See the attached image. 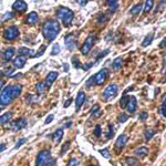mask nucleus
<instances>
[{"instance_id":"obj_1","label":"nucleus","mask_w":166,"mask_h":166,"mask_svg":"<svg viewBox=\"0 0 166 166\" xmlns=\"http://www.w3.org/2000/svg\"><path fill=\"white\" fill-rule=\"evenodd\" d=\"M60 29L61 28H60V24L58 22V20L50 19V20L46 21L42 26V35L48 41H53L59 35Z\"/></svg>"},{"instance_id":"obj_2","label":"nucleus","mask_w":166,"mask_h":166,"mask_svg":"<svg viewBox=\"0 0 166 166\" xmlns=\"http://www.w3.org/2000/svg\"><path fill=\"white\" fill-rule=\"evenodd\" d=\"M57 17H58L60 20H62L64 26L69 27L72 24L74 13H73V11H71L69 8H67V7H60V8L58 9V11H57Z\"/></svg>"},{"instance_id":"obj_3","label":"nucleus","mask_w":166,"mask_h":166,"mask_svg":"<svg viewBox=\"0 0 166 166\" xmlns=\"http://www.w3.org/2000/svg\"><path fill=\"white\" fill-rule=\"evenodd\" d=\"M54 162L49 151H41L35 160V166H53Z\"/></svg>"},{"instance_id":"obj_4","label":"nucleus","mask_w":166,"mask_h":166,"mask_svg":"<svg viewBox=\"0 0 166 166\" xmlns=\"http://www.w3.org/2000/svg\"><path fill=\"white\" fill-rule=\"evenodd\" d=\"M13 96H12V85H7L2 90L1 94H0V104L8 105L12 102Z\"/></svg>"},{"instance_id":"obj_5","label":"nucleus","mask_w":166,"mask_h":166,"mask_svg":"<svg viewBox=\"0 0 166 166\" xmlns=\"http://www.w3.org/2000/svg\"><path fill=\"white\" fill-rule=\"evenodd\" d=\"M108 76H109V71L108 69H102V70L98 72L96 74H94L93 76H91L92 78V81H93V84L95 85H102L106 79H108Z\"/></svg>"},{"instance_id":"obj_6","label":"nucleus","mask_w":166,"mask_h":166,"mask_svg":"<svg viewBox=\"0 0 166 166\" xmlns=\"http://www.w3.org/2000/svg\"><path fill=\"white\" fill-rule=\"evenodd\" d=\"M117 91H119V87L116 84H110L109 87H106V89H104L102 93V99L104 101H109L112 98L117 94Z\"/></svg>"},{"instance_id":"obj_7","label":"nucleus","mask_w":166,"mask_h":166,"mask_svg":"<svg viewBox=\"0 0 166 166\" xmlns=\"http://www.w3.org/2000/svg\"><path fill=\"white\" fill-rule=\"evenodd\" d=\"M18 35H19V29L15 26L8 27V28H6L5 31H3V37H5L6 40H9V41L16 40V39L18 38Z\"/></svg>"},{"instance_id":"obj_8","label":"nucleus","mask_w":166,"mask_h":166,"mask_svg":"<svg viewBox=\"0 0 166 166\" xmlns=\"http://www.w3.org/2000/svg\"><path fill=\"white\" fill-rule=\"evenodd\" d=\"M94 40H95L94 35H90L85 39V41L83 42V44H82V47H81L82 54H87V53L90 52V50L92 49V47H93V44H94Z\"/></svg>"},{"instance_id":"obj_9","label":"nucleus","mask_w":166,"mask_h":166,"mask_svg":"<svg viewBox=\"0 0 166 166\" xmlns=\"http://www.w3.org/2000/svg\"><path fill=\"white\" fill-rule=\"evenodd\" d=\"M27 126V120L26 119H18L16 121L11 123V125H10V128L13 130V131H20L22 128H24Z\"/></svg>"},{"instance_id":"obj_10","label":"nucleus","mask_w":166,"mask_h":166,"mask_svg":"<svg viewBox=\"0 0 166 166\" xmlns=\"http://www.w3.org/2000/svg\"><path fill=\"white\" fill-rule=\"evenodd\" d=\"M12 9H13L15 11L19 12V13H22V12H24L27 9H28V6H27V3L24 2V1L19 0V1H16V2L12 5Z\"/></svg>"},{"instance_id":"obj_11","label":"nucleus","mask_w":166,"mask_h":166,"mask_svg":"<svg viewBox=\"0 0 166 166\" xmlns=\"http://www.w3.org/2000/svg\"><path fill=\"white\" fill-rule=\"evenodd\" d=\"M59 73L57 72V71H51V72L49 73L47 76V78H46V81H44V84H46V87H50L51 85L53 84V82L57 80V78H58Z\"/></svg>"},{"instance_id":"obj_12","label":"nucleus","mask_w":166,"mask_h":166,"mask_svg":"<svg viewBox=\"0 0 166 166\" xmlns=\"http://www.w3.org/2000/svg\"><path fill=\"white\" fill-rule=\"evenodd\" d=\"M65 46L68 50H73L76 46V39L73 35H68L65 37Z\"/></svg>"},{"instance_id":"obj_13","label":"nucleus","mask_w":166,"mask_h":166,"mask_svg":"<svg viewBox=\"0 0 166 166\" xmlns=\"http://www.w3.org/2000/svg\"><path fill=\"white\" fill-rule=\"evenodd\" d=\"M136 105H137V101L135 96H130L128 99V102L126 104V110L130 112V113H134L135 110H136Z\"/></svg>"},{"instance_id":"obj_14","label":"nucleus","mask_w":166,"mask_h":166,"mask_svg":"<svg viewBox=\"0 0 166 166\" xmlns=\"http://www.w3.org/2000/svg\"><path fill=\"white\" fill-rule=\"evenodd\" d=\"M126 142H127V135H125V134L120 135V136L116 138V142H115V147L119 149H122L123 147L125 146Z\"/></svg>"},{"instance_id":"obj_15","label":"nucleus","mask_w":166,"mask_h":166,"mask_svg":"<svg viewBox=\"0 0 166 166\" xmlns=\"http://www.w3.org/2000/svg\"><path fill=\"white\" fill-rule=\"evenodd\" d=\"M85 101V93L84 92H79L78 95H76V111H79L80 108H81L83 103Z\"/></svg>"},{"instance_id":"obj_16","label":"nucleus","mask_w":166,"mask_h":166,"mask_svg":"<svg viewBox=\"0 0 166 166\" xmlns=\"http://www.w3.org/2000/svg\"><path fill=\"white\" fill-rule=\"evenodd\" d=\"M27 62V57H22V55H19L18 58H16L13 60V67L17 68V69H21V68L24 67V63Z\"/></svg>"},{"instance_id":"obj_17","label":"nucleus","mask_w":166,"mask_h":166,"mask_svg":"<svg viewBox=\"0 0 166 166\" xmlns=\"http://www.w3.org/2000/svg\"><path fill=\"white\" fill-rule=\"evenodd\" d=\"M38 20H39V17L35 12H30L26 18V21L28 24H35L38 22Z\"/></svg>"},{"instance_id":"obj_18","label":"nucleus","mask_w":166,"mask_h":166,"mask_svg":"<svg viewBox=\"0 0 166 166\" xmlns=\"http://www.w3.org/2000/svg\"><path fill=\"white\" fill-rule=\"evenodd\" d=\"M13 57H15V49H13V48H9V49H7L6 51H5V53H3V58H5V60H6L7 62L11 61L12 59H13Z\"/></svg>"},{"instance_id":"obj_19","label":"nucleus","mask_w":166,"mask_h":166,"mask_svg":"<svg viewBox=\"0 0 166 166\" xmlns=\"http://www.w3.org/2000/svg\"><path fill=\"white\" fill-rule=\"evenodd\" d=\"M147 153H149V149L147 147H138V149H136L134 151V154L136 155V156H140V157H145L146 155H147Z\"/></svg>"},{"instance_id":"obj_20","label":"nucleus","mask_w":166,"mask_h":166,"mask_svg":"<svg viewBox=\"0 0 166 166\" xmlns=\"http://www.w3.org/2000/svg\"><path fill=\"white\" fill-rule=\"evenodd\" d=\"M62 137H63V130H62V128H59V130H57V131L53 133L52 140L54 141L55 143H59L62 140Z\"/></svg>"},{"instance_id":"obj_21","label":"nucleus","mask_w":166,"mask_h":166,"mask_svg":"<svg viewBox=\"0 0 166 166\" xmlns=\"http://www.w3.org/2000/svg\"><path fill=\"white\" fill-rule=\"evenodd\" d=\"M123 65V59L121 58V57H119V58H116L115 60L113 61V63H112V67H113V69L115 71L120 70L121 68H122Z\"/></svg>"},{"instance_id":"obj_22","label":"nucleus","mask_w":166,"mask_h":166,"mask_svg":"<svg viewBox=\"0 0 166 166\" xmlns=\"http://www.w3.org/2000/svg\"><path fill=\"white\" fill-rule=\"evenodd\" d=\"M21 90H22V87H21L20 84H15V85H12V96H13V99H16L17 96L20 95Z\"/></svg>"},{"instance_id":"obj_23","label":"nucleus","mask_w":166,"mask_h":166,"mask_svg":"<svg viewBox=\"0 0 166 166\" xmlns=\"http://www.w3.org/2000/svg\"><path fill=\"white\" fill-rule=\"evenodd\" d=\"M12 115H13L12 112H7V113H5L3 115H1V116H0V124H5V123H7L9 120H11Z\"/></svg>"},{"instance_id":"obj_24","label":"nucleus","mask_w":166,"mask_h":166,"mask_svg":"<svg viewBox=\"0 0 166 166\" xmlns=\"http://www.w3.org/2000/svg\"><path fill=\"white\" fill-rule=\"evenodd\" d=\"M142 8H143L142 3H136L135 6L132 7V9L130 10V13H131V15H137V13H140L141 12Z\"/></svg>"},{"instance_id":"obj_25","label":"nucleus","mask_w":166,"mask_h":166,"mask_svg":"<svg viewBox=\"0 0 166 166\" xmlns=\"http://www.w3.org/2000/svg\"><path fill=\"white\" fill-rule=\"evenodd\" d=\"M106 3H108V6L110 7L111 13H113L114 11H116V8H117V6H119V3H117L116 1H114V0H109Z\"/></svg>"},{"instance_id":"obj_26","label":"nucleus","mask_w":166,"mask_h":166,"mask_svg":"<svg viewBox=\"0 0 166 166\" xmlns=\"http://www.w3.org/2000/svg\"><path fill=\"white\" fill-rule=\"evenodd\" d=\"M152 41H153V33H149V35L145 37V39L143 40L142 46H143V47H147V46H149V44H151Z\"/></svg>"},{"instance_id":"obj_27","label":"nucleus","mask_w":166,"mask_h":166,"mask_svg":"<svg viewBox=\"0 0 166 166\" xmlns=\"http://www.w3.org/2000/svg\"><path fill=\"white\" fill-rule=\"evenodd\" d=\"M91 114H92V116L93 117H99V115L101 114V110H100V106L99 105H94L92 110H91Z\"/></svg>"},{"instance_id":"obj_28","label":"nucleus","mask_w":166,"mask_h":166,"mask_svg":"<svg viewBox=\"0 0 166 166\" xmlns=\"http://www.w3.org/2000/svg\"><path fill=\"white\" fill-rule=\"evenodd\" d=\"M153 6H154V2H153L152 0H147L145 2V7H144V13L149 12V10L153 8Z\"/></svg>"},{"instance_id":"obj_29","label":"nucleus","mask_w":166,"mask_h":166,"mask_svg":"<svg viewBox=\"0 0 166 166\" xmlns=\"http://www.w3.org/2000/svg\"><path fill=\"white\" fill-rule=\"evenodd\" d=\"M46 87H47L44 84V82H39V83H37V85H35V89L38 91V93H43Z\"/></svg>"},{"instance_id":"obj_30","label":"nucleus","mask_w":166,"mask_h":166,"mask_svg":"<svg viewBox=\"0 0 166 166\" xmlns=\"http://www.w3.org/2000/svg\"><path fill=\"white\" fill-rule=\"evenodd\" d=\"M128 99H130V96L128 95H123L122 99H121V101H120V105H121V108L124 109L126 108V104H127L128 102Z\"/></svg>"},{"instance_id":"obj_31","label":"nucleus","mask_w":166,"mask_h":166,"mask_svg":"<svg viewBox=\"0 0 166 166\" xmlns=\"http://www.w3.org/2000/svg\"><path fill=\"white\" fill-rule=\"evenodd\" d=\"M18 53L20 55H22V57H26L27 54H30V53H32V52L28 49V48H20V49L18 50Z\"/></svg>"},{"instance_id":"obj_32","label":"nucleus","mask_w":166,"mask_h":166,"mask_svg":"<svg viewBox=\"0 0 166 166\" xmlns=\"http://www.w3.org/2000/svg\"><path fill=\"white\" fill-rule=\"evenodd\" d=\"M154 134H155L154 130H151V128H149V130H146V131H145V138L147 141L151 140L152 137L154 136Z\"/></svg>"},{"instance_id":"obj_33","label":"nucleus","mask_w":166,"mask_h":166,"mask_svg":"<svg viewBox=\"0 0 166 166\" xmlns=\"http://www.w3.org/2000/svg\"><path fill=\"white\" fill-rule=\"evenodd\" d=\"M101 133H102V127H101V125H96L95 128H94L93 134L95 135L96 137H100L101 136Z\"/></svg>"},{"instance_id":"obj_34","label":"nucleus","mask_w":166,"mask_h":166,"mask_svg":"<svg viewBox=\"0 0 166 166\" xmlns=\"http://www.w3.org/2000/svg\"><path fill=\"white\" fill-rule=\"evenodd\" d=\"M59 52H60V46H59L58 43H54L53 44L51 53H52V55H57V54H59Z\"/></svg>"},{"instance_id":"obj_35","label":"nucleus","mask_w":166,"mask_h":166,"mask_svg":"<svg viewBox=\"0 0 166 166\" xmlns=\"http://www.w3.org/2000/svg\"><path fill=\"white\" fill-rule=\"evenodd\" d=\"M98 19H99V24H103V22H106V21H108V16L104 15V13H100Z\"/></svg>"},{"instance_id":"obj_36","label":"nucleus","mask_w":166,"mask_h":166,"mask_svg":"<svg viewBox=\"0 0 166 166\" xmlns=\"http://www.w3.org/2000/svg\"><path fill=\"white\" fill-rule=\"evenodd\" d=\"M68 166H79V160L76 158H71L68 163Z\"/></svg>"},{"instance_id":"obj_37","label":"nucleus","mask_w":166,"mask_h":166,"mask_svg":"<svg viewBox=\"0 0 166 166\" xmlns=\"http://www.w3.org/2000/svg\"><path fill=\"white\" fill-rule=\"evenodd\" d=\"M69 146H70V142H65V144H64L63 147L61 149V153H60V155H63L64 153L69 149Z\"/></svg>"},{"instance_id":"obj_38","label":"nucleus","mask_w":166,"mask_h":166,"mask_svg":"<svg viewBox=\"0 0 166 166\" xmlns=\"http://www.w3.org/2000/svg\"><path fill=\"white\" fill-rule=\"evenodd\" d=\"M15 17V13L13 12H7L6 15L3 16V20H9V19H12V18Z\"/></svg>"},{"instance_id":"obj_39","label":"nucleus","mask_w":166,"mask_h":166,"mask_svg":"<svg viewBox=\"0 0 166 166\" xmlns=\"http://www.w3.org/2000/svg\"><path fill=\"white\" fill-rule=\"evenodd\" d=\"M46 49H47V46H41V48L39 49V51L37 52V54H35V57H41L42 55V53L46 51Z\"/></svg>"},{"instance_id":"obj_40","label":"nucleus","mask_w":166,"mask_h":166,"mask_svg":"<svg viewBox=\"0 0 166 166\" xmlns=\"http://www.w3.org/2000/svg\"><path fill=\"white\" fill-rule=\"evenodd\" d=\"M127 120H128V116L126 115V114H121V115H120V117H119V121H120L121 123L126 122Z\"/></svg>"},{"instance_id":"obj_41","label":"nucleus","mask_w":166,"mask_h":166,"mask_svg":"<svg viewBox=\"0 0 166 166\" xmlns=\"http://www.w3.org/2000/svg\"><path fill=\"white\" fill-rule=\"evenodd\" d=\"M109 130H110V131H109V133L106 134V138H111V137L113 136V125H112V124L109 125Z\"/></svg>"},{"instance_id":"obj_42","label":"nucleus","mask_w":166,"mask_h":166,"mask_svg":"<svg viewBox=\"0 0 166 166\" xmlns=\"http://www.w3.org/2000/svg\"><path fill=\"white\" fill-rule=\"evenodd\" d=\"M100 153H101V154H102V156H104L105 158H110L111 157V155H110V153H109L108 149H101V151H100Z\"/></svg>"},{"instance_id":"obj_43","label":"nucleus","mask_w":166,"mask_h":166,"mask_svg":"<svg viewBox=\"0 0 166 166\" xmlns=\"http://www.w3.org/2000/svg\"><path fill=\"white\" fill-rule=\"evenodd\" d=\"M162 113H163V115L166 117V98L164 99L163 105H162Z\"/></svg>"},{"instance_id":"obj_44","label":"nucleus","mask_w":166,"mask_h":166,"mask_svg":"<svg viewBox=\"0 0 166 166\" xmlns=\"http://www.w3.org/2000/svg\"><path fill=\"white\" fill-rule=\"evenodd\" d=\"M26 141H27V138H21L20 141H18V143L16 144V146H15V149H19V147H20V146L22 145Z\"/></svg>"},{"instance_id":"obj_45","label":"nucleus","mask_w":166,"mask_h":166,"mask_svg":"<svg viewBox=\"0 0 166 166\" xmlns=\"http://www.w3.org/2000/svg\"><path fill=\"white\" fill-rule=\"evenodd\" d=\"M53 117H54V115L53 114H50L49 116L47 117V120L44 121V124H49V123H51L53 121Z\"/></svg>"},{"instance_id":"obj_46","label":"nucleus","mask_w":166,"mask_h":166,"mask_svg":"<svg viewBox=\"0 0 166 166\" xmlns=\"http://www.w3.org/2000/svg\"><path fill=\"white\" fill-rule=\"evenodd\" d=\"M35 99H37L35 95H27V102H35Z\"/></svg>"},{"instance_id":"obj_47","label":"nucleus","mask_w":166,"mask_h":166,"mask_svg":"<svg viewBox=\"0 0 166 166\" xmlns=\"http://www.w3.org/2000/svg\"><path fill=\"white\" fill-rule=\"evenodd\" d=\"M109 52H110V50H104V51H103L102 53H100V55H99V57H98V58H96V60H100V59H101V58H103V57H105V55L108 54Z\"/></svg>"},{"instance_id":"obj_48","label":"nucleus","mask_w":166,"mask_h":166,"mask_svg":"<svg viewBox=\"0 0 166 166\" xmlns=\"http://www.w3.org/2000/svg\"><path fill=\"white\" fill-rule=\"evenodd\" d=\"M140 119L143 120V121H145V120L147 119V112H143V113H141Z\"/></svg>"},{"instance_id":"obj_49","label":"nucleus","mask_w":166,"mask_h":166,"mask_svg":"<svg viewBox=\"0 0 166 166\" xmlns=\"http://www.w3.org/2000/svg\"><path fill=\"white\" fill-rule=\"evenodd\" d=\"M72 101H73L72 99H68L67 101H65V103H64V108H68V106H69V105L72 103Z\"/></svg>"},{"instance_id":"obj_50","label":"nucleus","mask_w":166,"mask_h":166,"mask_svg":"<svg viewBox=\"0 0 166 166\" xmlns=\"http://www.w3.org/2000/svg\"><path fill=\"white\" fill-rule=\"evenodd\" d=\"M160 48H165V47H166V38L164 39V40L162 41V42H160Z\"/></svg>"},{"instance_id":"obj_51","label":"nucleus","mask_w":166,"mask_h":166,"mask_svg":"<svg viewBox=\"0 0 166 166\" xmlns=\"http://www.w3.org/2000/svg\"><path fill=\"white\" fill-rule=\"evenodd\" d=\"M5 149H6V145H5V144H1V145H0V152H3Z\"/></svg>"},{"instance_id":"obj_52","label":"nucleus","mask_w":166,"mask_h":166,"mask_svg":"<svg viewBox=\"0 0 166 166\" xmlns=\"http://www.w3.org/2000/svg\"><path fill=\"white\" fill-rule=\"evenodd\" d=\"M3 84H5V81H2V80L0 79V90H1V89H2Z\"/></svg>"},{"instance_id":"obj_53","label":"nucleus","mask_w":166,"mask_h":166,"mask_svg":"<svg viewBox=\"0 0 166 166\" xmlns=\"http://www.w3.org/2000/svg\"><path fill=\"white\" fill-rule=\"evenodd\" d=\"M71 125H72V122H71V121H70V122L65 123V127H70Z\"/></svg>"},{"instance_id":"obj_54","label":"nucleus","mask_w":166,"mask_h":166,"mask_svg":"<svg viewBox=\"0 0 166 166\" xmlns=\"http://www.w3.org/2000/svg\"><path fill=\"white\" fill-rule=\"evenodd\" d=\"M80 5H82V6H84V5H87V0H82V1H79Z\"/></svg>"},{"instance_id":"obj_55","label":"nucleus","mask_w":166,"mask_h":166,"mask_svg":"<svg viewBox=\"0 0 166 166\" xmlns=\"http://www.w3.org/2000/svg\"><path fill=\"white\" fill-rule=\"evenodd\" d=\"M68 68H69L68 67V64H64V71H65V72L68 71Z\"/></svg>"},{"instance_id":"obj_56","label":"nucleus","mask_w":166,"mask_h":166,"mask_svg":"<svg viewBox=\"0 0 166 166\" xmlns=\"http://www.w3.org/2000/svg\"><path fill=\"white\" fill-rule=\"evenodd\" d=\"M2 109H3V108H2V105H1V104H0V111H1V110H2Z\"/></svg>"},{"instance_id":"obj_57","label":"nucleus","mask_w":166,"mask_h":166,"mask_svg":"<svg viewBox=\"0 0 166 166\" xmlns=\"http://www.w3.org/2000/svg\"><path fill=\"white\" fill-rule=\"evenodd\" d=\"M90 166H94V165H90Z\"/></svg>"}]
</instances>
